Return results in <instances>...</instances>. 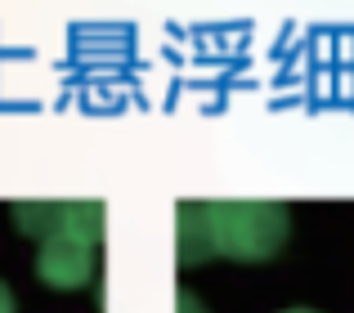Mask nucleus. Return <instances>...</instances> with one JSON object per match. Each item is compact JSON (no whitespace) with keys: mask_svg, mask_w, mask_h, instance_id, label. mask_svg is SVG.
Instances as JSON below:
<instances>
[{"mask_svg":"<svg viewBox=\"0 0 354 313\" xmlns=\"http://www.w3.org/2000/svg\"><path fill=\"white\" fill-rule=\"evenodd\" d=\"M207 219L211 237H216V255L242 264H260L278 255L292 233V210L278 201H207Z\"/></svg>","mask_w":354,"mask_h":313,"instance_id":"f257e3e1","label":"nucleus"},{"mask_svg":"<svg viewBox=\"0 0 354 313\" xmlns=\"http://www.w3.org/2000/svg\"><path fill=\"white\" fill-rule=\"evenodd\" d=\"M36 278L45 287L59 291H77L95 278V246L72 242V237H54V242H41V255H36Z\"/></svg>","mask_w":354,"mask_h":313,"instance_id":"f03ea898","label":"nucleus"},{"mask_svg":"<svg viewBox=\"0 0 354 313\" xmlns=\"http://www.w3.org/2000/svg\"><path fill=\"white\" fill-rule=\"evenodd\" d=\"M175 242H180V264H202L216 255V237H211L207 201H189L175 215Z\"/></svg>","mask_w":354,"mask_h":313,"instance_id":"7ed1b4c3","label":"nucleus"},{"mask_svg":"<svg viewBox=\"0 0 354 313\" xmlns=\"http://www.w3.org/2000/svg\"><path fill=\"white\" fill-rule=\"evenodd\" d=\"M14 224H18V233H27V237L54 242V237H63V201H18Z\"/></svg>","mask_w":354,"mask_h":313,"instance_id":"20e7f679","label":"nucleus"},{"mask_svg":"<svg viewBox=\"0 0 354 313\" xmlns=\"http://www.w3.org/2000/svg\"><path fill=\"white\" fill-rule=\"evenodd\" d=\"M104 233V206L99 201H63V237L95 246Z\"/></svg>","mask_w":354,"mask_h":313,"instance_id":"39448f33","label":"nucleus"},{"mask_svg":"<svg viewBox=\"0 0 354 313\" xmlns=\"http://www.w3.org/2000/svg\"><path fill=\"white\" fill-rule=\"evenodd\" d=\"M175 313H207L198 305V296H193V291H180V300H175Z\"/></svg>","mask_w":354,"mask_h":313,"instance_id":"423d86ee","label":"nucleus"},{"mask_svg":"<svg viewBox=\"0 0 354 313\" xmlns=\"http://www.w3.org/2000/svg\"><path fill=\"white\" fill-rule=\"evenodd\" d=\"M0 313H14V291L0 282Z\"/></svg>","mask_w":354,"mask_h":313,"instance_id":"0eeeda50","label":"nucleus"},{"mask_svg":"<svg viewBox=\"0 0 354 313\" xmlns=\"http://www.w3.org/2000/svg\"><path fill=\"white\" fill-rule=\"evenodd\" d=\"M283 313H319V309H283Z\"/></svg>","mask_w":354,"mask_h":313,"instance_id":"6e6552de","label":"nucleus"}]
</instances>
